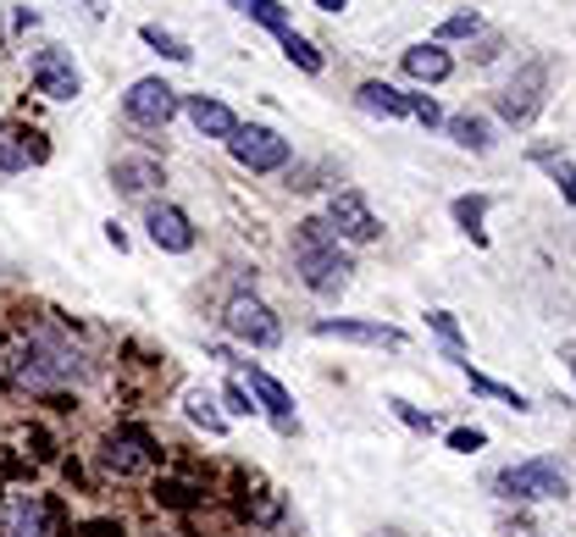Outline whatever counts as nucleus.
<instances>
[{"label":"nucleus","instance_id":"nucleus-1","mask_svg":"<svg viewBox=\"0 0 576 537\" xmlns=\"http://www.w3.org/2000/svg\"><path fill=\"white\" fill-rule=\"evenodd\" d=\"M294 266H299V278L310 294H344L350 272H355V260L339 249L333 227H327L321 217L299 222V238H294Z\"/></svg>","mask_w":576,"mask_h":537},{"label":"nucleus","instance_id":"nucleus-2","mask_svg":"<svg viewBox=\"0 0 576 537\" xmlns=\"http://www.w3.org/2000/svg\"><path fill=\"white\" fill-rule=\"evenodd\" d=\"M222 327H227L238 343H250V349H278V343H283V322H278L256 294H233Z\"/></svg>","mask_w":576,"mask_h":537},{"label":"nucleus","instance_id":"nucleus-3","mask_svg":"<svg viewBox=\"0 0 576 537\" xmlns=\"http://www.w3.org/2000/svg\"><path fill=\"white\" fill-rule=\"evenodd\" d=\"M499 488H505V499H527V504L565 499V466H554V460H521V466L499 471Z\"/></svg>","mask_w":576,"mask_h":537},{"label":"nucleus","instance_id":"nucleus-4","mask_svg":"<svg viewBox=\"0 0 576 537\" xmlns=\"http://www.w3.org/2000/svg\"><path fill=\"white\" fill-rule=\"evenodd\" d=\"M543 83H549V67H543V61L521 67V72L499 89V117L516 122V128H527V122L543 112Z\"/></svg>","mask_w":576,"mask_h":537},{"label":"nucleus","instance_id":"nucleus-5","mask_svg":"<svg viewBox=\"0 0 576 537\" xmlns=\"http://www.w3.org/2000/svg\"><path fill=\"white\" fill-rule=\"evenodd\" d=\"M227 150H233L238 166H250V172H278V166H289V139L272 133V128H238V133L227 139Z\"/></svg>","mask_w":576,"mask_h":537},{"label":"nucleus","instance_id":"nucleus-6","mask_svg":"<svg viewBox=\"0 0 576 537\" xmlns=\"http://www.w3.org/2000/svg\"><path fill=\"white\" fill-rule=\"evenodd\" d=\"M122 106H128V117L144 122V128H167V122L178 117V89L161 83V78H139V83L128 89Z\"/></svg>","mask_w":576,"mask_h":537},{"label":"nucleus","instance_id":"nucleus-7","mask_svg":"<svg viewBox=\"0 0 576 537\" xmlns=\"http://www.w3.org/2000/svg\"><path fill=\"white\" fill-rule=\"evenodd\" d=\"M34 89H39V95H50V101H78V95H84V78H78L72 56L39 50L34 56Z\"/></svg>","mask_w":576,"mask_h":537},{"label":"nucleus","instance_id":"nucleus-8","mask_svg":"<svg viewBox=\"0 0 576 537\" xmlns=\"http://www.w3.org/2000/svg\"><path fill=\"white\" fill-rule=\"evenodd\" d=\"M327 227H333V238H350V244H372L377 238V217L361 195H333V206H327L321 217Z\"/></svg>","mask_w":576,"mask_h":537},{"label":"nucleus","instance_id":"nucleus-9","mask_svg":"<svg viewBox=\"0 0 576 537\" xmlns=\"http://www.w3.org/2000/svg\"><path fill=\"white\" fill-rule=\"evenodd\" d=\"M144 227H150V244L167 249V255H189L195 249V227H189V217L178 206H150Z\"/></svg>","mask_w":576,"mask_h":537},{"label":"nucleus","instance_id":"nucleus-10","mask_svg":"<svg viewBox=\"0 0 576 537\" xmlns=\"http://www.w3.org/2000/svg\"><path fill=\"white\" fill-rule=\"evenodd\" d=\"M0 537H45V504L34 493L0 499Z\"/></svg>","mask_w":576,"mask_h":537},{"label":"nucleus","instance_id":"nucleus-11","mask_svg":"<svg viewBox=\"0 0 576 537\" xmlns=\"http://www.w3.org/2000/svg\"><path fill=\"white\" fill-rule=\"evenodd\" d=\"M316 338H350V343H377V349H399L404 343V332L399 327H383V322H316Z\"/></svg>","mask_w":576,"mask_h":537},{"label":"nucleus","instance_id":"nucleus-12","mask_svg":"<svg viewBox=\"0 0 576 537\" xmlns=\"http://www.w3.org/2000/svg\"><path fill=\"white\" fill-rule=\"evenodd\" d=\"M250 394L261 399V410L278 421V432H294L299 421H294V399H289V388L278 383V377H267L261 366H250Z\"/></svg>","mask_w":576,"mask_h":537},{"label":"nucleus","instance_id":"nucleus-13","mask_svg":"<svg viewBox=\"0 0 576 537\" xmlns=\"http://www.w3.org/2000/svg\"><path fill=\"white\" fill-rule=\"evenodd\" d=\"M189 122H195L205 139H233V133H238V117H233L222 101H211V95H189Z\"/></svg>","mask_w":576,"mask_h":537},{"label":"nucleus","instance_id":"nucleus-14","mask_svg":"<svg viewBox=\"0 0 576 537\" xmlns=\"http://www.w3.org/2000/svg\"><path fill=\"white\" fill-rule=\"evenodd\" d=\"M449 67H455V61H449V50H444L438 39H433V45H410V50H404V72L416 78V83H444Z\"/></svg>","mask_w":576,"mask_h":537},{"label":"nucleus","instance_id":"nucleus-15","mask_svg":"<svg viewBox=\"0 0 576 537\" xmlns=\"http://www.w3.org/2000/svg\"><path fill=\"white\" fill-rule=\"evenodd\" d=\"M355 106L372 117H410V95H399L393 83H377V78L355 89Z\"/></svg>","mask_w":576,"mask_h":537},{"label":"nucleus","instance_id":"nucleus-16","mask_svg":"<svg viewBox=\"0 0 576 537\" xmlns=\"http://www.w3.org/2000/svg\"><path fill=\"white\" fill-rule=\"evenodd\" d=\"M28 139H34V133L17 128V122L0 128V172H23L28 161H45V144H28Z\"/></svg>","mask_w":576,"mask_h":537},{"label":"nucleus","instance_id":"nucleus-17","mask_svg":"<svg viewBox=\"0 0 576 537\" xmlns=\"http://www.w3.org/2000/svg\"><path fill=\"white\" fill-rule=\"evenodd\" d=\"M449 133H455V144H466V150H477V155L493 150V122H487V117H471V112H466V117L449 122Z\"/></svg>","mask_w":576,"mask_h":537},{"label":"nucleus","instance_id":"nucleus-18","mask_svg":"<svg viewBox=\"0 0 576 537\" xmlns=\"http://www.w3.org/2000/svg\"><path fill=\"white\" fill-rule=\"evenodd\" d=\"M184 410H189V421H195V427H205L211 437H222V432H227V416L216 410V399H211V394H200V388H195V394L184 399Z\"/></svg>","mask_w":576,"mask_h":537},{"label":"nucleus","instance_id":"nucleus-19","mask_svg":"<svg viewBox=\"0 0 576 537\" xmlns=\"http://www.w3.org/2000/svg\"><path fill=\"white\" fill-rule=\"evenodd\" d=\"M106 466H111L117 477L139 471V466H144V437H111V450H106Z\"/></svg>","mask_w":576,"mask_h":537},{"label":"nucleus","instance_id":"nucleus-20","mask_svg":"<svg viewBox=\"0 0 576 537\" xmlns=\"http://www.w3.org/2000/svg\"><path fill=\"white\" fill-rule=\"evenodd\" d=\"M238 12H244V17H256L261 28H272L278 39L289 34V12L278 7V0H244V7H238Z\"/></svg>","mask_w":576,"mask_h":537},{"label":"nucleus","instance_id":"nucleus-21","mask_svg":"<svg viewBox=\"0 0 576 537\" xmlns=\"http://www.w3.org/2000/svg\"><path fill=\"white\" fill-rule=\"evenodd\" d=\"M139 34H144V45H150V50H161V56H167V61H189V56H195V50H189V45H184L178 34H167V28H155V23H144Z\"/></svg>","mask_w":576,"mask_h":537},{"label":"nucleus","instance_id":"nucleus-22","mask_svg":"<svg viewBox=\"0 0 576 537\" xmlns=\"http://www.w3.org/2000/svg\"><path fill=\"white\" fill-rule=\"evenodd\" d=\"M482 217H487V200L482 195H471V200H455V222L477 238V244H487V233H482Z\"/></svg>","mask_w":576,"mask_h":537},{"label":"nucleus","instance_id":"nucleus-23","mask_svg":"<svg viewBox=\"0 0 576 537\" xmlns=\"http://www.w3.org/2000/svg\"><path fill=\"white\" fill-rule=\"evenodd\" d=\"M466 377H471V388L487 394V399H499V405H510V410H532V405H527L516 388H505V383H493V377H482V372H471V366H466Z\"/></svg>","mask_w":576,"mask_h":537},{"label":"nucleus","instance_id":"nucleus-24","mask_svg":"<svg viewBox=\"0 0 576 537\" xmlns=\"http://www.w3.org/2000/svg\"><path fill=\"white\" fill-rule=\"evenodd\" d=\"M144 184H155V166L150 161H117V189L122 195H139Z\"/></svg>","mask_w":576,"mask_h":537},{"label":"nucleus","instance_id":"nucleus-25","mask_svg":"<svg viewBox=\"0 0 576 537\" xmlns=\"http://www.w3.org/2000/svg\"><path fill=\"white\" fill-rule=\"evenodd\" d=\"M427 327L444 338V349H449L455 361H460V354H466V343H460V327H455V316H449V311H433V316H427Z\"/></svg>","mask_w":576,"mask_h":537},{"label":"nucleus","instance_id":"nucleus-26","mask_svg":"<svg viewBox=\"0 0 576 537\" xmlns=\"http://www.w3.org/2000/svg\"><path fill=\"white\" fill-rule=\"evenodd\" d=\"M471 34H482V17L477 12H455V17L438 23V39H471Z\"/></svg>","mask_w":576,"mask_h":537},{"label":"nucleus","instance_id":"nucleus-27","mask_svg":"<svg viewBox=\"0 0 576 537\" xmlns=\"http://www.w3.org/2000/svg\"><path fill=\"white\" fill-rule=\"evenodd\" d=\"M283 50H289V61H294V67H305V72H321V56H316V50H310V39H299L294 28L283 34Z\"/></svg>","mask_w":576,"mask_h":537},{"label":"nucleus","instance_id":"nucleus-28","mask_svg":"<svg viewBox=\"0 0 576 537\" xmlns=\"http://www.w3.org/2000/svg\"><path fill=\"white\" fill-rule=\"evenodd\" d=\"M482 443H487V437H482L477 427H460V432H449V450H460V455H477Z\"/></svg>","mask_w":576,"mask_h":537},{"label":"nucleus","instance_id":"nucleus-29","mask_svg":"<svg viewBox=\"0 0 576 537\" xmlns=\"http://www.w3.org/2000/svg\"><path fill=\"white\" fill-rule=\"evenodd\" d=\"M388 405H393V416H399V421H410L416 432H433V416H422L416 405H404V399H388Z\"/></svg>","mask_w":576,"mask_h":537},{"label":"nucleus","instance_id":"nucleus-30","mask_svg":"<svg viewBox=\"0 0 576 537\" xmlns=\"http://www.w3.org/2000/svg\"><path fill=\"white\" fill-rule=\"evenodd\" d=\"M549 172H554V184H560V195L576 206V166H565V161H549Z\"/></svg>","mask_w":576,"mask_h":537},{"label":"nucleus","instance_id":"nucleus-31","mask_svg":"<svg viewBox=\"0 0 576 537\" xmlns=\"http://www.w3.org/2000/svg\"><path fill=\"white\" fill-rule=\"evenodd\" d=\"M410 117H416V122H438V106H433V95H410Z\"/></svg>","mask_w":576,"mask_h":537},{"label":"nucleus","instance_id":"nucleus-32","mask_svg":"<svg viewBox=\"0 0 576 537\" xmlns=\"http://www.w3.org/2000/svg\"><path fill=\"white\" fill-rule=\"evenodd\" d=\"M227 410H233V416H250V410H256V405H250V394H244L238 383H227Z\"/></svg>","mask_w":576,"mask_h":537},{"label":"nucleus","instance_id":"nucleus-33","mask_svg":"<svg viewBox=\"0 0 576 537\" xmlns=\"http://www.w3.org/2000/svg\"><path fill=\"white\" fill-rule=\"evenodd\" d=\"M316 7H321V12H344V7H350V0H316Z\"/></svg>","mask_w":576,"mask_h":537},{"label":"nucleus","instance_id":"nucleus-34","mask_svg":"<svg viewBox=\"0 0 576 537\" xmlns=\"http://www.w3.org/2000/svg\"><path fill=\"white\" fill-rule=\"evenodd\" d=\"M372 537H404V532H372Z\"/></svg>","mask_w":576,"mask_h":537},{"label":"nucleus","instance_id":"nucleus-35","mask_svg":"<svg viewBox=\"0 0 576 537\" xmlns=\"http://www.w3.org/2000/svg\"><path fill=\"white\" fill-rule=\"evenodd\" d=\"M571 372H576V349H571Z\"/></svg>","mask_w":576,"mask_h":537}]
</instances>
